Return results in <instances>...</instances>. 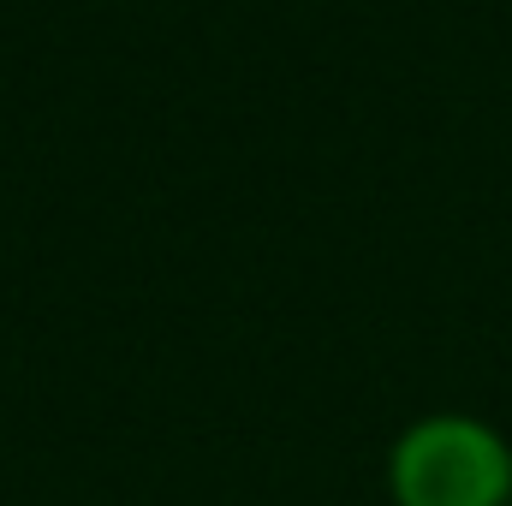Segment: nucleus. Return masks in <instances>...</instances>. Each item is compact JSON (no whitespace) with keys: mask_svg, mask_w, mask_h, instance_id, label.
I'll list each match as a JSON object with an SVG mask.
<instances>
[{"mask_svg":"<svg viewBox=\"0 0 512 506\" xmlns=\"http://www.w3.org/2000/svg\"><path fill=\"white\" fill-rule=\"evenodd\" d=\"M393 506H512V441L477 411H429L387 447Z\"/></svg>","mask_w":512,"mask_h":506,"instance_id":"f257e3e1","label":"nucleus"}]
</instances>
